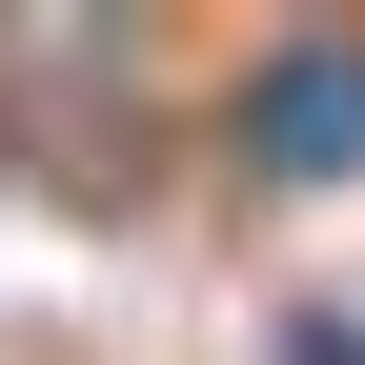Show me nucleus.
Segmentation results:
<instances>
[{
  "instance_id": "obj_1",
  "label": "nucleus",
  "mask_w": 365,
  "mask_h": 365,
  "mask_svg": "<svg viewBox=\"0 0 365 365\" xmlns=\"http://www.w3.org/2000/svg\"><path fill=\"white\" fill-rule=\"evenodd\" d=\"M284 122H304L284 163H365V41H304L284 61Z\"/></svg>"
}]
</instances>
